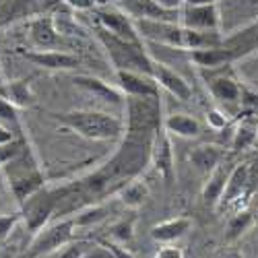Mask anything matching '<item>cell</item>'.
Instances as JSON below:
<instances>
[{
    "label": "cell",
    "instance_id": "1",
    "mask_svg": "<svg viewBox=\"0 0 258 258\" xmlns=\"http://www.w3.org/2000/svg\"><path fill=\"white\" fill-rule=\"evenodd\" d=\"M50 118L87 141H118L126 131V124L120 116L97 110L52 112Z\"/></svg>",
    "mask_w": 258,
    "mask_h": 258
},
{
    "label": "cell",
    "instance_id": "2",
    "mask_svg": "<svg viewBox=\"0 0 258 258\" xmlns=\"http://www.w3.org/2000/svg\"><path fill=\"white\" fill-rule=\"evenodd\" d=\"M0 171H3L11 195L19 207L29 197H33L37 190H41L46 186L44 169H41V163L37 159V153L33 151L31 143L25 147V151L19 157H15L13 161H9L7 165L0 167Z\"/></svg>",
    "mask_w": 258,
    "mask_h": 258
},
{
    "label": "cell",
    "instance_id": "3",
    "mask_svg": "<svg viewBox=\"0 0 258 258\" xmlns=\"http://www.w3.org/2000/svg\"><path fill=\"white\" fill-rule=\"evenodd\" d=\"M95 35L101 48L105 50L107 58H110L114 71H139L151 75V60L153 56L147 52L145 41H128L122 39L107 29L95 25Z\"/></svg>",
    "mask_w": 258,
    "mask_h": 258
},
{
    "label": "cell",
    "instance_id": "4",
    "mask_svg": "<svg viewBox=\"0 0 258 258\" xmlns=\"http://www.w3.org/2000/svg\"><path fill=\"white\" fill-rule=\"evenodd\" d=\"M201 79L205 81V87L211 93V97L227 107H238L242 105V91L244 83L238 77V71L233 64L219 69H199Z\"/></svg>",
    "mask_w": 258,
    "mask_h": 258
},
{
    "label": "cell",
    "instance_id": "5",
    "mask_svg": "<svg viewBox=\"0 0 258 258\" xmlns=\"http://www.w3.org/2000/svg\"><path fill=\"white\" fill-rule=\"evenodd\" d=\"M126 128L128 131L157 133L163 126V105L161 97H126Z\"/></svg>",
    "mask_w": 258,
    "mask_h": 258
},
{
    "label": "cell",
    "instance_id": "6",
    "mask_svg": "<svg viewBox=\"0 0 258 258\" xmlns=\"http://www.w3.org/2000/svg\"><path fill=\"white\" fill-rule=\"evenodd\" d=\"M58 186H44L19 207L21 215H23V223L31 233H37L41 227L50 223V219L58 211Z\"/></svg>",
    "mask_w": 258,
    "mask_h": 258
},
{
    "label": "cell",
    "instance_id": "7",
    "mask_svg": "<svg viewBox=\"0 0 258 258\" xmlns=\"http://www.w3.org/2000/svg\"><path fill=\"white\" fill-rule=\"evenodd\" d=\"M75 233H77V227H75L73 217H64L60 221L48 223L37 233H33V240L29 244V256L37 258V256L54 254L67 244L75 242Z\"/></svg>",
    "mask_w": 258,
    "mask_h": 258
},
{
    "label": "cell",
    "instance_id": "8",
    "mask_svg": "<svg viewBox=\"0 0 258 258\" xmlns=\"http://www.w3.org/2000/svg\"><path fill=\"white\" fill-rule=\"evenodd\" d=\"M95 23L110 33L128 39V41H145L135 25V19L128 17L120 7L116 5H107V7H97L95 9Z\"/></svg>",
    "mask_w": 258,
    "mask_h": 258
},
{
    "label": "cell",
    "instance_id": "9",
    "mask_svg": "<svg viewBox=\"0 0 258 258\" xmlns=\"http://www.w3.org/2000/svg\"><path fill=\"white\" fill-rule=\"evenodd\" d=\"M151 165L163 178L165 184L174 182V178H176V153H174L171 135L163 126L155 133L153 143H151Z\"/></svg>",
    "mask_w": 258,
    "mask_h": 258
},
{
    "label": "cell",
    "instance_id": "10",
    "mask_svg": "<svg viewBox=\"0 0 258 258\" xmlns=\"http://www.w3.org/2000/svg\"><path fill=\"white\" fill-rule=\"evenodd\" d=\"M27 33L33 50H67L62 48L64 35H60V31L56 29L52 13L33 17L27 23Z\"/></svg>",
    "mask_w": 258,
    "mask_h": 258
},
{
    "label": "cell",
    "instance_id": "11",
    "mask_svg": "<svg viewBox=\"0 0 258 258\" xmlns=\"http://www.w3.org/2000/svg\"><path fill=\"white\" fill-rule=\"evenodd\" d=\"M180 23L195 31H221L223 15L217 5H201V7H182Z\"/></svg>",
    "mask_w": 258,
    "mask_h": 258
},
{
    "label": "cell",
    "instance_id": "12",
    "mask_svg": "<svg viewBox=\"0 0 258 258\" xmlns=\"http://www.w3.org/2000/svg\"><path fill=\"white\" fill-rule=\"evenodd\" d=\"M114 77H116L118 89L126 97H161V93H159L161 87L157 85V81L147 73L114 71Z\"/></svg>",
    "mask_w": 258,
    "mask_h": 258
},
{
    "label": "cell",
    "instance_id": "13",
    "mask_svg": "<svg viewBox=\"0 0 258 258\" xmlns=\"http://www.w3.org/2000/svg\"><path fill=\"white\" fill-rule=\"evenodd\" d=\"M21 56L44 71H75L83 62L81 56L69 50H27L21 52Z\"/></svg>",
    "mask_w": 258,
    "mask_h": 258
},
{
    "label": "cell",
    "instance_id": "14",
    "mask_svg": "<svg viewBox=\"0 0 258 258\" xmlns=\"http://www.w3.org/2000/svg\"><path fill=\"white\" fill-rule=\"evenodd\" d=\"M73 85L77 89L85 91L93 95L95 99L107 103V105H118V107H124L126 105V95L118 89V85H112L99 77H93V75H75L73 77Z\"/></svg>",
    "mask_w": 258,
    "mask_h": 258
},
{
    "label": "cell",
    "instance_id": "15",
    "mask_svg": "<svg viewBox=\"0 0 258 258\" xmlns=\"http://www.w3.org/2000/svg\"><path fill=\"white\" fill-rule=\"evenodd\" d=\"M116 7H120L135 21H171V23H180V11H167L159 7L155 0H118Z\"/></svg>",
    "mask_w": 258,
    "mask_h": 258
},
{
    "label": "cell",
    "instance_id": "16",
    "mask_svg": "<svg viewBox=\"0 0 258 258\" xmlns=\"http://www.w3.org/2000/svg\"><path fill=\"white\" fill-rule=\"evenodd\" d=\"M151 77L157 81V85L161 89H165L167 93H171L176 99H190L192 97V87H190V83L180 75L176 73L174 69H169L167 64L159 62L157 58L151 60Z\"/></svg>",
    "mask_w": 258,
    "mask_h": 258
},
{
    "label": "cell",
    "instance_id": "17",
    "mask_svg": "<svg viewBox=\"0 0 258 258\" xmlns=\"http://www.w3.org/2000/svg\"><path fill=\"white\" fill-rule=\"evenodd\" d=\"M252 184V167L250 163H238L233 165L227 178V186L225 192L217 205V209H225V207H235L240 203L242 197H246V192Z\"/></svg>",
    "mask_w": 258,
    "mask_h": 258
},
{
    "label": "cell",
    "instance_id": "18",
    "mask_svg": "<svg viewBox=\"0 0 258 258\" xmlns=\"http://www.w3.org/2000/svg\"><path fill=\"white\" fill-rule=\"evenodd\" d=\"M240 60L242 58L238 56V52L223 46V41L217 48H205V50L190 52V62H195L197 69H219V67H227V64H235Z\"/></svg>",
    "mask_w": 258,
    "mask_h": 258
},
{
    "label": "cell",
    "instance_id": "19",
    "mask_svg": "<svg viewBox=\"0 0 258 258\" xmlns=\"http://www.w3.org/2000/svg\"><path fill=\"white\" fill-rule=\"evenodd\" d=\"M192 219L190 217H174V219H165L161 223H155L151 227V238L157 244H174L178 240H182L184 235H188V231L192 229Z\"/></svg>",
    "mask_w": 258,
    "mask_h": 258
},
{
    "label": "cell",
    "instance_id": "20",
    "mask_svg": "<svg viewBox=\"0 0 258 258\" xmlns=\"http://www.w3.org/2000/svg\"><path fill=\"white\" fill-rule=\"evenodd\" d=\"M223 155H225V153H223L221 147L205 143V145L192 147V151L188 153V161H190L192 167L199 171V174L209 176L219 163H223Z\"/></svg>",
    "mask_w": 258,
    "mask_h": 258
},
{
    "label": "cell",
    "instance_id": "21",
    "mask_svg": "<svg viewBox=\"0 0 258 258\" xmlns=\"http://www.w3.org/2000/svg\"><path fill=\"white\" fill-rule=\"evenodd\" d=\"M229 171L225 167V163H219L217 167H215L211 174L207 176V182L201 190V199L207 207L211 209H217L221 197H223V192H225V186H227V178H229Z\"/></svg>",
    "mask_w": 258,
    "mask_h": 258
},
{
    "label": "cell",
    "instance_id": "22",
    "mask_svg": "<svg viewBox=\"0 0 258 258\" xmlns=\"http://www.w3.org/2000/svg\"><path fill=\"white\" fill-rule=\"evenodd\" d=\"M163 128L169 135L180 137V139H197L203 133L201 122L190 114H169L163 120Z\"/></svg>",
    "mask_w": 258,
    "mask_h": 258
},
{
    "label": "cell",
    "instance_id": "23",
    "mask_svg": "<svg viewBox=\"0 0 258 258\" xmlns=\"http://www.w3.org/2000/svg\"><path fill=\"white\" fill-rule=\"evenodd\" d=\"M3 97H7L13 105H17L19 110H27V107L35 105V93L29 79H19V81H7Z\"/></svg>",
    "mask_w": 258,
    "mask_h": 258
},
{
    "label": "cell",
    "instance_id": "24",
    "mask_svg": "<svg viewBox=\"0 0 258 258\" xmlns=\"http://www.w3.org/2000/svg\"><path fill=\"white\" fill-rule=\"evenodd\" d=\"M116 197H118V201H120L126 209L137 211V209H141V207L147 203V199H149V186H147L143 180L135 178V180H131L128 184H124V186L116 192Z\"/></svg>",
    "mask_w": 258,
    "mask_h": 258
},
{
    "label": "cell",
    "instance_id": "25",
    "mask_svg": "<svg viewBox=\"0 0 258 258\" xmlns=\"http://www.w3.org/2000/svg\"><path fill=\"white\" fill-rule=\"evenodd\" d=\"M110 205L105 203H93V205H87L83 207L81 211H77L73 215V221H75V227L77 229H89V227H95L99 225L101 221H105L110 217Z\"/></svg>",
    "mask_w": 258,
    "mask_h": 258
},
{
    "label": "cell",
    "instance_id": "26",
    "mask_svg": "<svg viewBox=\"0 0 258 258\" xmlns=\"http://www.w3.org/2000/svg\"><path fill=\"white\" fill-rule=\"evenodd\" d=\"M256 223V213L250 209H238L235 215H231L227 221V229H225V240L227 242H235L240 240L242 235Z\"/></svg>",
    "mask_w": 258,
    "mask_h": 258
},
{
    "label": "cell",
    "instance_id": "27",
    "mask_svg": "<svg viewBox=\"0 0 258 258\" xmlns=\"http://www.w3.org/2000/svg\"><path fill=\"white\" fill-rule=\"evenodd\" d=\"M135 231H137V215L131 213L126 217H120L118 221H114L107 229V235H110L112 242L118 244H128L135 240Z\"/></svg>",
    "mask_w": 258,
    "mask_h": 258
},
{
    "label": "cell",
    "instance_id": "28",
    "mask_svg": "<svg viewBox=\"0 0 258 258\" xmlns=\"http://www.w3.org/2000/svg\"><path fill=\"white\" fill-rule=\"evenodd\" d=\"M258 128L254 124H240L231 135V151H246L256 147Z\"/></svg>",
    "mask_w": 258,
    "mask_h": 258
},
{
    "label": "cell",
    "instance_id": "29",
    "mask_svg": "<svg viewBox=\"0 0 258 258\" xmlns=\"http://www.w3.org/2000/svg\"><path fill=\"white\" fill-rule=\"evenodd\" d=\"M0 124L11 128L15 135H21L23 133V122H21V116H19V107L13 105L7 97L0 95Z\"/></svg>",
    "mask_w": 258,
    "mask_h": 258
},
{
    "label": "cell",
    "instance_id": "30",
    "mask_svg": "<svg viewBox=\"0 0 258 258\" xmlns=\"http://www.w3.org/2000/svg\"><path fill=\"white\" fill-rule=\"evenodd\" d=\"M27 145H29V139L25 137V133H21V135H17L13 141L0 145V167L7 165L9 161H13L15 157H19L21 153L25 151Z\"/></svg>",
    "mask_w": 258,
    "mask_h": 258
},
{
    "label": "cell",
    "instance_id": "31",
    "mask_svg": "<svg viewBox=\"0 0 258 258\" xmlns=\"http://www.w3.org/2000/svg\"><path fill=\"white\" fill-rule=\"evenodd\" d=\"M54 23H56V29L60 31V35L64 37H73V35H85V31L81 29V25L77 23V19L69 13H60V11H54Z\"/></svg>",
    "mask_w": 258,
    "mask_h": 258
},
{
    "label": "cell",
    "instance_id": "32",
    "mask_svg": "<svg viewBox=\"0 0 258 258\" xmlns=\"http://www.w3.org/2000/svg\"><path fill=\"white\" fill-rule=\"evenodd\" d=\"M87 244L85 242H71L67 244L64 248H60L58 252L50 254L52 258H85V254H87Z\"/></svg>",
    "mask_w": 258,
    "mask_h": 258
},
{
    "label": "cell",
    "instance_id": "33",
    "mask_svg": "<svg viewBox=\"0 0 258 258\" xmlns=\"http://www.w3.org/2000/svg\"><path fill=\"white\" fill-rule=\"evenodd\" d=\"M19 221H23V215L19 213H7V215H0V242L7 240L9 235L15 231L17 223Z\"/></svg>",
    "mask_w": 258,
    "mask_h": 258
},
{
    "label": "cell",
    "instance_id": "34",
    "mask_svg": "<svg viewBox=\"0 0 258 258\" xmlns=\"http://www.w3.org/2000/svg\"><path fill=\"white\" fill-rule=\"evenodd\" d=\"M229 114H225L223 110H219V107H213V110L207 112V124L209 128H213V131H225L227 124H229Z\"/></svg>",
    "mask_w": 258,
    "mask_h": 258
},
{
    "label": "cell",
    "instance_id": "35",
    "mask_svg": "<svg viewBox=\"0 0 258 258\" xmlns=\"http://www.w3.org/2000/svg\"><path fill=\"white\" fill-rule=\"evenodd\" d=\"M99 244L112 254V258H135V254H133L131 250H126V248H124L122 244H118V242H112V240H101Z\"/></svg>",
    "mask_w": 258,
    "mask_h": 258
},
{
    "label": "cell",
    "instance_id": "36",
    "mask_svg": "<svg viewBox=\"0 0 258 258\" xmlns=\"http://www.w3.org/2000/svg\"><path fill=\"white\" fill-rule=\"evenodd\" d=\"M60 5L69 7L73 11H95V0H58Z\"/></svg>",
    "mask_w": 258,
    "mask_h": 258
},
{
    "label": "cell",
    "instance_id": "37",
    "mask_svg": "<svg viewBox=\"0 0 258 258\" xmlns=\"http://www.w3.org/2000/svg\"><path fill=\"white\" fill-rule=\"evenodd\" d=\"M153 258H184V252L176 244H163Z\"/></svg>",
    "mask_w": 258,
    "mask_h": 258
},
{
    "label": "cell",
    "instance_id": "38",
    "mask_svg": "<svg viewBox=\"0 0 258 258\" xmlns=\"http://www.w3.org/2000/svg\"><path fill=\"white\" fill-rule=\"evenodd\" d=\"M155 3L167 11H182L184 7V0H155Z\"/></svg>",
    "mask_w": 258,
    "mask_h": 258
},
{
    "label": "cell",
    "instance_id": "39",
    "mask_svg": "<svg viewBox=\"0 0 258 258\" xmlns=\"http://www.w3.org/2000/svg\"><path fill=\"white\" fill-rule=\"evenodd\" d=\"M17 135L11 131V128H7V126H3L0 124V145H5V143H9V141H13Z\"/></svg>",
    "mask_w": 258,
    "mask_h": 258
},
{
    "label": "cell",
    "instance_id": "40",
    "mask_svg": "<svg viewBox=\"0 0 258 258\" xmlns=\"http://www.w3.org/2000/svg\"><path fill=\"white\" fill-rule=\"evenodd\" d=\"M219 0H184V7H201V5H217Z\"/></svg>",
    "mask_w": 258,
    "mask_h": 258
},
{
    "label": "cell",
    "instance_id": "41",
    "mask_svg": "<svg viewBox=\"0 0 258 258\" xmlns=\"http://www.w3.org/2000/svg\"><path fill=\"white\" fill-rule=\"evenodd\" d=\"M0 258H13V252L11 250H0Z\"/></svg>",
    "mask_w": 258,
    "mask_h": 258
},
{
    "label": "cell",
    "instance_id": "42",
    "mask_svg": "<svg viewBox=\"0 0 258 258\" xmlns=\"http://www.w3.org/2000/svg\"><path fill=\"white\" fill-rule=\"evenodd\" d=\"M5 77H3V71H0V95H3V89H5Z\"/></svg>",
    "mask_w": 258,
    "mask_h": 258
},
{
    "label": "cell",
    "instance_id": "43",
    "mask_svg": "<svg viewBox=\"0 0 258 258\" xmlns=\"http://www.w3.org/2000/svg\"><path fill=\"white\" fill-rule=\"evenodd\" d=\"M223 258H242V254H238V252H229V254H225Z\"/></svg>",
    "mask_w": 258,
    "mask_h": 258
},
{
    "label": "cell",
    "instance_id": "44",
    "mask_svg": "<svg viewBox=\"0 0 258 258\" xmlns=\"http://www.w3.org/2000/svg\"><path fill=\"white\" fill-rule=\"evenodd\" d=\"M0 3H3V0H0Z\"/></svg>",
    "mask_w": 258,
    "mask_h": 258
},
{
    "label": "cell",
    "instance_id": "45",
    "mask_svg": "<svg viewBox=\"0 0 258 258\" xmlns=\"http://www.w3.org/2000/svg\"><path fill=\"white\" fill-rule=\"evenodd\" d=\"M256 23H258V21H256Z\"/></svg>",
    "mask_w": 258,
    "mask_h": 258
}]
</instances>
